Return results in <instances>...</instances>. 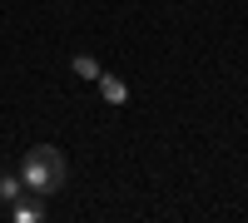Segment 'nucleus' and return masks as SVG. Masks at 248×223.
<instances>
[{
  "label": "nucleus",
  "mask_w": 248,
  "mask_h": 223,
  "mask_svg": "<svg viewBox=\"0 0 248 223\" xmlns=\"http://www.w3.org/2000/svg\"><path fill=\"white\" fill-rule=\"evenodd\" d=\"M65 178H70V164H65V154H60L55 144L25 149V159H20V184H25V193L50 198V193L65 189Z\"/></svg>",
  "instance_id": "1"
},
{
  "label": "nucleus",
  "mask_w": 248,
  "mask_h": 223,
  "mask_svg": "<svg viewBox=\"0 0 248 223\" xmlns=\"http://www.w3.org/2000/svg\"><path fill=\"white\" fill-rule=\"evenodd\" d=\"M94 85H99V94H105V104H114V109L124 104V99H129V85H124L119 74H99Z\"/></svg>",
  "instance_id": "2"
},
{
  "label": "nucleus",
  "mask_w": 248,
  "mask_h": 223,
  "mask_svg": "<svg viewBox=\"0 0 248 223\" xmlns=\"http://www.w3.org/2000/svg\"><path fill=\"white\" fill-rule=\"evenodd\" d=\"M10 218H15V223H40V218H45V204H40V193H30V198H15Z\"/></svg>",
  "instance_id": "3"
},
{
  "label": "nucleus",
  "mask_w": 248,
  "mask_h": 223,
  "mask_svg": "<svg viewBox=\"0 0 248 223\" xmlns=\"http://www.w3.org/2000/svg\"><path fill=\"white\" fill-rule=\"evenodd\" d=\"M70 70H75L79 79H99V74H105V70H99V59H94V55H75V59H70Z\"/></svg>",
  "instance_id": "4"
},
{
  "label": "nucleus",
  "mask_w": 248,
  "mask_h": 223,
  "mask_svg": "<svg viewBox=\"0 0 248 223\" xmlns=\"http://www.w3.org/2000/svg\"><path fill=\"white\" fill-rule=\"evenodd\" d=\"M20 193H25V184H20V174H0V204H15Z\"/></svg>",
  "instance_id": "5"
}]
</instances>
